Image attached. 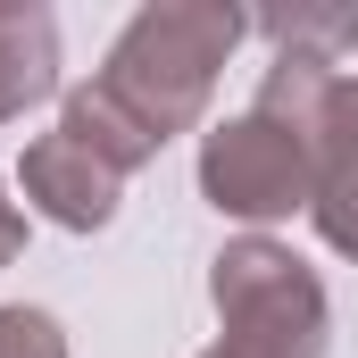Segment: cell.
Masks as SVG:
<instances>
[{"label": "cell", "mask_w": 358, "mask_h": 358, "mask_svg": "<svg viewBox=\"0 0 358 358\" xmlns=\"http://www.w3.org/2000/svg\"><path fill=\"white\" fill-rule=\"evenodd\" d=\"M242 34H250V17L225 8V0H150V8L125 17V34L108 42V67L92 84L167 150L176 134L200 125V108L217 92V67L234 59Z\"/></svg>", "instance_id": "1"}, {"label": "cell", "mask_w": 358, "mask_h": 358, "mask_svg": "<svg viewBox=\"0 0 358 358\" xmlns=\"http://www.w3.org/2000/svg\"><path fill=\"white\" fill-rule=\"evenodd\" d=\"M208 300L225 325V342H217L225 358H325V334H334L325 283L308 275V259H292L267 234H242L217 250Z\"/></svg>", "instance_id": "2"}, {"label": "cell", "mask_w": 358, "mask_h": 358, "mask_svg": "<svg viewBox=\"0 0 358 358\" xmlns=\"http://www.w3.org/2000/svg\"><path fill=\"white\" fill-rule=\"evenodd\" d=\"M200 200L242 225H275V217L308 208V142L259 108L208 125L200 134Z\"/></svg>", "instance_id": "3"}, {"label": "cell", "mask_w": 358, "mask_h": 358, "mask_svg": "<svg viewBox=\"0 0 358 358\" xmlns=\"http://www.w3.org/2000/svg\"><path fill=\"white\" fill-rule=\"evenodd\" d=\"M300 142H308V217H317L325 250L358 259V76L325 92V108Z\"/></svg>", "instance_id": "4"}, {"label": "cell", "mask_w": 358, "mask_h": 358, "mask_svg": "<svg viewBox=\"0 0 358 358\" xmlns=\"http://www.w3.org/2000/svg\"><path fill=\"white\" fill-rule=\"evenodd\" d=\"M17 192L50 217V225H67V234H100L108 217H117V192H125V176L117 167H100L76 134H34L25 142V167H17Z\"/></svg>", "instance_id": "5"}, {"label": "cell", "mask_w": 358, "mask_h": 358, "mask_svg": "<svg viewBox=\"0 0 358 358\" xmlns=\"http://www.w3.org/2000/svg\"><path fill=\"white\" fill-rule=\"evenodd\" d=\"M59 92V17L42 0H0V125Z\"/></svg>", "instance_id": "6"}, {"label": "cell", "mask_w": 358, "mask_h": 358, "mask_svg": "<svg viewBox=\"0 0 358 358\" xmlns=\"http://www.w3.org/2000/svg\"><path fill=\"white\" fill-rule=\"evenodd\" d=\"M59 134H76L92 159H100V167H117V176H134V167H150V159H159V142H150V134H142V125H134V117H125L100 84H84V92H67V100H59Z\"/></svg>", "instance_id": "7"}, {"label": "cell", "mask_w": 358, "mask_h": 358, "mask_svg": "<svg viewBox=\"0 0 358 358\" xmlns=\"http://www.w3.org/2000/svg\"><path fill=\"white\" fill-rule=\"evenodd\" d=\"M0 358H67V334L50 308H0Z\"/></svg>", "instance_id": "8"}, {"label": "cell", "mask_w": 358, "mask_h": 358, "mask_svg": "<svg viewBox=\"0 0 358 358\" xmlns=\"http://www.w3.org/2000/svg\"><path fill=\"white\" fill-rule=\"evenodd\" d=\"M17 250H25V208H17V200H8V183H0V267H8Z\"/></svg>", "instance_id": "9"}, {"label": "cell", "mask_w": 358, "mask_h": 358, "mask_svg": "<svg viewBox=\"0 0 358 358\" xmlns=\"http://www.w3.org/2000/svg\"><path fill=\"white\" fill-rule=\"evenodd\" d=\"M200 358H225V350H200Z\"/></svg>", "instance_id": "10"}]
</instances>
